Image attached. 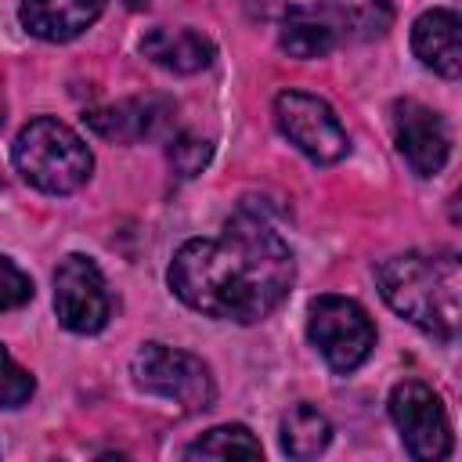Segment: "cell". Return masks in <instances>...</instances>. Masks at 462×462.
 Masks as SVG:
<instances>
[{
	"label": "cell",
	"instance_id": "obj_1",
	"mask_svg": "<svg viewBox=\"0 0 462 462\" xmlns=\"http://www.w3.org/2000/svg\"><path fill=\"white\" fill-rule=\"evenodd\" d=\"M292 274L289 242L260 213L242 209L220 235L184 242L173 253L166 282L191 310L253 325L289 296Z\"/></svg>",
	"mask_w": 462,
	"mask_h": 462
},
{
	"label": "cell",
	"instance_id": "obj_3",
	"mask_svg": "<svg viewBox=\"0 0 462 462\" xmlns=\"http://www.w3.org/2000/svg\"><path fill=\"white\" fill-rule=\"evenodd\" d=\"M11 159H14V170L47 195H69L83 188L94 170V155L87 141L72 126L51 116H40L18 130L11 144Z\"/></svg>",
	"mask_w": 462,
	"mask_h": 462
},
{
	"label": "cell",
	"instance_id": "obj_15",
	"mask_svg": "<svg viewBox=\"0 0 462 462\" xmlns=\"http://www.w3.org/2000/svg\"><path fill=\"white\" fill-rule=\"evenodd\" d=\"M278 440H282V451L289 458H314V455H321L328 448L332 426H328V419L314 404H292L282 415Z\"/></svg>",
	"mask_w": 462,
	"mask_h": 462
},
{
	"label": "cell",
	"instance_id": "obj_16",
	"mask_svg": "<svg viewBox=\"0 0 462 462\" xmlns=\"http://www.w3.org/2000/svg\"><path fill=\"white\" fill-rule=\"evenodd\" d=\"M278 43L285 54L292 58H325L336 40L328 36V29L310 14V7H289V14L282 18V32H278Z\"/></svg>",
	"mask_w": 462,
	"mask_h": 462
},
{
	"label": "cell",
	"instance_id": "obj_6",
	"mask_svg": "<svg viewBox=\"0 0 462 462\" xmlns=\"http://www.w3.org/2000/svg\"><path fill=\"white\" fill-rule=\"evenodd\" d=\"M274 123L289 137V144H296L318 166L339 162L350 148V137L332 105L307 90H282L274 97Z\"/></svg>",
	"mask_w": 462,
	"mask_h": 462
},
{
	"label": "cell",
	"instance_id": "obj_10",
	"mask_svg": "<svg viewBox=\"0 0 462 462\" xmlns=\"http://www.w3.org/2000/svg\"><path fill=\"white\" fill-rule=\"evenodd\" d=\"M173 112H177V105L170 97L144 94V97H126V101H116V105L94 108V112L83 116V123L105 141L134 144V141H148V137L166 134L170 123H173Z\"/></svg>",
	"mask_w": 462,
	"mask_h": 462
},
{
	"label": "cell",
	"instance_id": "obj_9",
	"mask_svg": "<svg viewBox=\"0 0 462 462\" xmlns=\"http://www.w3.org/2000/svg\"><path fill=\"white\" fill-rule=\"evenodd\" d=\"M390 123H393L397 152L419 177H433L444 170L448 152H451V134L440 112H433L430 105L415 97H401L390 108Z\"/></svg>",
	"mask_w": 462,
	"mask_h": 462
},
{
	"label": "cell",
	"instance_id": "obj_12",
	"mask_svg": "<svg viewBox=\"0 0 462 462\" xmlns=\"http://www.w3.org/2000/svg\"><path fill=\"white\" fill-rule=\"evenodd\" d=\"M310 14L328 29L336 47L375 40L393 25L390 0H318L310 4Z\"/></svg>",
	"mask_w": 462,
	"mask_h": 462
},
{
	"label": "cell",
	"instance_id": "obj_5",
	"mask_svg": "<svg viewBox=\"0 0 462 462\" xmlns=\"http://www.w3.org/2000/svg\"><path fill=\"white\" fill-rule=\"evenodd\" d=\"M307 339L332 372H354L375 346V325L357 300L328 292L307 307Z\"/></svg>",
	"mask_w": 462,
	"mask_h": 462
},
{
	"label": "cell",
	"instance_id": "obj_11",
	"mask_svg": "<svg viewBox=\"0 0 462 462\" xmlns=\"http://www.w3.org/2000/svg\"><path fill=\"white\" fill-rule=\"evenodd\" d=\"M411 51L415 58L444 79L462 72V22L448 7L422 11L411 25Z\"/></svg>",
	"mask_w": 462,
	"mask_h": 462
},
{
	"label": "cell",
	"instance_id": "obj_4",
	"mask_svg": "<svg viewBox=\"0 0 462 462\" xmlns=\"http://www.w3.org/2000/svg\"><path fill=\"white\" fill-rule=\"evenodd\" d=\"M130 375L137 390L152 397H166L180 411H206L217 397L206 361L188 350H173L166 343H144L130 361Z\"/></svg>",
	"mask_w": 462,
	"mask_h": 462
},
{
	"label": "cell",
	"instance_id": "obj_2",
	"mask_svg": "<svg viewBox=\"0 0 462 462\" xmlns=\"http://www.w3.org/2000/svg\"><path fill=\"white\" fill-rule=\"evenodd\" d=\"M383 300L433 339L451 343L462 321V271L451 253H401L375 271Z\"/></svg>",
	"mask_w": 462,
	"mask_h": 462
},
{
	"label": "cell",
	"instance_id": "obj_18",
	"mask_svg": "<svg viewBox=\"0 0 462 462\" xmlns=\"http://www.w3.org/2000/svg\"><path fill=\"white\" fill-rule=\"evenodd\" d=\"M166 155H170V166H173L177 177H195L209 162L213 144L202 141V137H195V134H180L177 141H170V152Z\"/></svg>",
	"mask_w": 462,
	"mask_h": 462
},
{
	"label": "cell",
	"instance_id": "obj_19",
	"mask_svg": "<svg viewBox=\"0 0 462 462\" xmlns=\"http://www.w3.org/2000/svg\"><path fill=\"white\" fill-rule=\"evenodd\" d=\"M32 390H36L32 375L0 346V408H18V404H25V401L32 397Z\"/></svg>",
	"mask_w": 462,
	"mask_h": 462
},
{
	"label": "cell",
	"instance_id": "obj_13",
	"mask_svg": "<svg viewBox=\"0 0 462 462\" xmlns=\"http://www.w3.org/2000/svg\"><path fill=\"white\" fill-rule=\"evenodd\" d=\"M108 0H22L18 18L22 25L47 43H65L90 29Z\"/></svg>",
	"mask_w": 462,
	"mask_h": 462
},
{
	"label": "cell",
	"instance_id": "obj_20",
	"mask_svg": "<svg viewBox=\"0 0 462 462\" xmlns=\"http://www.w3.org/2000/svg\"><path fill=\"white\" fill-rule=\"evenodd\" d=\"M29 300H32V282H29V274L0 253V310H18V307H25Z\"/></svg>",
	"mask_w": 462,
	"mask_h": 462
},
{
	"label": "cell",
	"instance_id": "obj_14",
	"mask_svg": "<svg viewBox=\"0 0 462 462\" xmlns=\"http://www.w3.org/2000/svg\"><path fill=\"white\" fill-rule=\"evenodd\" d=\"M141 54L166 72L191 76L213 61V43L195 29H152L141 40Z\"/></svg>",
	"mask_w": 462,
	"mask_h": 462
},
{
	"label": "cell",
	"instance_id": "obj_8",
	"mask_svg": "<svg viewBox=\"0 0 462 462\" xmlns=\"http://www.w3.org/2000/svg\"><path fill=\"white\" fill-rule=\"evenodd\" d=\"M54 314L69 332H79V336L101 332L108 325L112 300L105 289V274L90 256L69 253L58 263V271H54Z\"/></svg>",
	"mask_w": 462,
	"mask_h": 462
},
{
	"label": "cell",
	"instance_id": "obj_17",
	"mask_svg": "<svg viewBox=\"0 0 462 462\" xmlns=\"http://www.w3.org/2000/svg\"><path fill=\"white\" fill-rule=\"evenodd\" d=\"M184 455L188 458H260L263 448H260V440L245 426L227 422V426L206 430L195 444L184 448Z\"/></svg>",
	"mask_w": 462,
	"mask_h": 462
},
{
	"label": "cell",
	"instance_id": "obj_7",
	"mask_svg": "<svg viewBox=\"0 0 462 462\" xmlns=\"http://www.w3.org/2000/svg\"><path fill=\"white\" fill-rule=\"evenodd\" d=\"M390 419H393L411 458L437 462V458L451 455V422H448V411H444L440 397L433 393V386H426L419 379L397 383L390 393Z\"/></svg>",
	"mask_w": 462,
	"mask_h": 462
}]
</instances>
